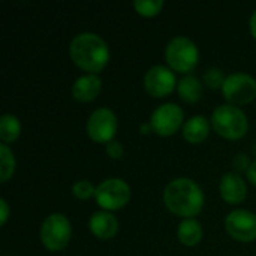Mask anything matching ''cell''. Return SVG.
I'll return each instance as SVG.
<instances>
[{"mask_svg":"<svg viewBox=\"0 0 256 256\" xmlns=\"http://www.w3.org/2000/svg\"><path fill=\"white\" fill-rule=\"evenodd\" d=\"M94 192H96V186L90 180H86V178L76 180L72 184V194L78 200H88V198L94 196Z\"/></svg>","mask_w":256,"mask_h":256,"instance_id":"obj_21","label":"cell"},{"mask_svg":"<svg viewBox=\"0 0 256 256\" xmlns=\"http://www.w3.org/2000/svg\"><path fill=\"white\" fill-rule=\"evenodd\" d=\"M165 207L183 219L196 216L204 207V192L201 186L189 177L171 180L162 194Z\"/></svg>","mask_w":256,"mask_h":256,"instance_id":"obj_1","label":"cell"},{"mask_svg":"<svg viewBox=\"0 0 256 256\" xmlns=\"http://www.w3.org/2000/svg\"><path fill=\"white\" fill-rule=\"evenodd\" d=\"M246 177H248V180H249L252 184H255L256 186V160H254V162L250 164V166L248 168Z\"/></svg>","mask_w":256,"mask_h":256,"instance_id":"obj_26","label":"cell"},{"mask_svg":"<svg viewBox=\"0 0 256 256\" xmlns=\"http://www.w3.org/2000/svg\"><path fill=\"white\" fill-rule=\"evenodd\" d=\"M132 6L142 16H154L164 8V0H134Z\"/></svg>","mask_w":256,"mask_h":256,"instance_id":"obj_20","label":"cell"},{"mask_svg":"<svg viewBox=\"0 0 256 256\" xmlns=\"http://www.w3.org/2000/svg\"><path fill=\"white\" fill-rule=\"evenodd\" d=\"M15 171V156L8 144H0V182H8Z\"/></svg>","mask_w":256,"mask_h":256,"instance_id":"obj_19","label":"cell"},{"mask_svg":"<svg viewBox=\"0 0 256 256\" xmlns=\"http://www.w3.org/2000/svg\"><path fill=\"white\" fill-rule=\"evenodd\" d=\"M220 90L226 104L244 105L256 98V80L246 72H232L226 75Z\"/></svg>","mask_w":256,"mask_h":256,"instance_id":"obj_7","label":"cell"},{"mask_svg":"<svg viewBox=\"0 0 256 256\" xmlns=\"http://www.w3.org/2000/svg\"><path fill=\"white\" fill-rule=\"evenodd\" d=\"M69 57L80 69L98 75L110 60V48L98 33L81 32L69 42Z\"/></svg>","mask_w":256,"mask_h":256,"instance_id":"obj_2","label":"cell"},{"mask_svg":"<svg viewBox=\"0 0 256 256\" xmlns=\"http://www.w3.org/2000/svg\"><path fill=\"white\" fill-rule=\"evenodd\" d=\"M88 228L94 237L100 240H110L118 231V220L111 212L99 210L92 213L88 219Z\"/></svg>","mask_w":256,"mask_h":256,"instance_id":"obj_13","label":"cell"},{"mask_svg":"<svg viewBox=\"0 0 256 256\" xmlns=\"http://www.w3.org/2000/svg\"><path fill=\"white\" fill-rule=\"evenodd\" d=\"M140 132L141 134H150V132H153V129H152V124H150V122H147V123H141L140 124Z\"/></svg>","mask_w":256,"mask_h":256,"instance_id":"obj_28","label":"cell"},{"mask_svg":"<svg viewBox=\"0 0 256 256\" xmlns=\"http://www.w3.org/2000/svg\"><path fill=\"white\" fill-rule=\"evenodd\" d=\"M165 60L172 70L188 75L198 64L200 50L190 38L174 36L165 46Z\"/></svg>","mask_w":256,"mask_h":256,"instance_id":"obj_4","label":"cell"},{"mask_svg":"<svg viewBox=\"0 0 256 256\" xmlns=\"http://www.w3.org/2000/svg\"><path fill=\"white\" fill-rule=\"evenodd\" d=\"M105 153L111 159H120L123 156V146L120 141L111 140L110 142L105 144Z\"/></svg>","mask_w":256,"mask_h":256,"instance_id":"obj_23","label":"cell"},{"mask_svg":"<svg viewBox=\"0 0 256 256\" xmlns=\"http://www.w3.org/2000/svg\"><path fill=\"white\" fill-rule=\"evenodd\" d=\"M177 93H178L180 99H183L184 102L195 104L201 99L202 84L195 75L188 74V75L182 76L180 81L177 82Z\"/></svg>","mask_w":256,"mask_h":256,"instance_id":"obj_17","label":"cell"},{"mask_svg":"<svg viewBox=\"0 0 256 256\" xmlns=\"http://www.w3.org/2000/svg\"><path fill=\"white\" fill-rule=\"evenodd\" d=\"M210 123L213 129L226 140H240L249 129L248 116L242 108L232 104H222L212 112Z\"/></svg>","mask_w":256,"mask_h":256,"instance_id":"obj_3","label":"cell"},{"mask_svg":"<svg viewBox=\"0 0 256 256\" xmlns=\"http://www.w3.org/2000/svg\"><path fill=\"white\" fill-rule=\"evenodd\" d=\"M144 88L153 98H164L177 88V78L174 70L165 64H153L144 74Z\"/></svg>","mask_w":256,"mask_h":256,"instance_id":"obj_11","label":"cell"},{"mask_svg":"<svg viewBox=\"0 0 256 256\" xmlns=\"http://www.w3.org/2000/svg\"><path fill=\"white\" fill-rule=\"evenodd\" d=\"M225 230L237 242H254L256 240V214L246 208L232 210L225 218Z\"/></svg>","mask_w":256,"mask_h":256,"instance_id":"obj_10","label":"cell"},{"mask_svg":"<svg viewBox=\"0 0 256 256\" xmlns=\"http://www.w3.org/2000/svg\"><path fill=\"white\" fill-rule=\"evenodd\" d=\"M21 134V123L14 114H3L0 117V140L4 144L14 142Z\"/></svg>","mask_w":256,"mask_h":256,"instance_id":"obj_18","label":"cell"},{"mask_svg":"<svg viewBox=\"0 0 256 256\" xmlns=\"http://www.w3.org/2000/svg\"><path fill=\"white\" fill-rule=\"evenodd\" d=\"M94 200L102 210L106 212L120 210L130 200V188L123 178L110 177L102 180L96 186Z\"/></svg>","mask_w":256,"mask_h":256,"instance_id":"obj_6","label":"cell"},{"mask_svg":"<svg viewBox=\"0 0 256 256\" xmlns=\"http://www.w3.org/2000/svg\"><path fill=\"white\" fill-rule=\"evenodd\" d=\"M177 238L184 246H196L202 238V225L195 218L182 219L177 225Z\"/></svg>","mask_w":256,"mask_h":256,"instance_id":"obj_16","label":"cell"},{"mask_svg":"<svg viewBox=\"0 0 256 256\" xmlns=\"http://www.w3.org/2000/svg\"><path fill=\"white\" fill-rule=\"evenodd\" d=\"M9 218V206L4 198L0 200V225H4Z\"/></svg>","mask_w":256,"mask_h":256,"instance_id":"obj_25","label":"cell"},{"mask_svg":"<svg viewBox=\"0 0 256 256\" xmlns=\"http://www.w3.org/2000/svg\"><path fill=\"white\" fill-rule=\"evenodd\" d=\"M219 192L228 204H240L248 194V186L243 177L237 172H225L219 182Z\"/></svg>","mask_w":256,"mask_h":256,"instance_id":"obj_12","label":"cell"},{"mask_svg":"<svg viewBox=\"0 0 256 256\" xmlns=\"http://www.w3.org/2000/svg\"><path fill=\"white\" fill-rule=\"evenodd\" d=\"M102 90V80L96 74H86L78 76L70 88L72 98L80 102H90L98 98Z\"/></svg>","mask_w":256,"mask_h":256,"instance_id":"obj_14","label":"cell"},{"mask_svg":"<svg viewBox=\"0 0 256 256\" xmlns=\"http://www.w3.org/2000/svg\"><path fill=\"white\" fill-rule=\"evenodd\" d=\"M184 112L183 110L174 102H165L154 108L150 116V124L154 134L160 136H170L176 134L180 126L183 128Z\"/></svg>","mask_w":256,"mask_h":256,"instance_id":"obj_9","label":"cell"},{"mask_svg":"<svg viewBox=\"0 0 256 256\" xmlns=\"http://www.w3.org/2000/svg\"><path fill=\"white\" fill-rule=\"evenodd\" d=\"M226 76L224 74V70L220 68H208L204 74V82L210 87V88H222L224 82H225Z\"/></svg>","mask_w":256,"mask_h":256,"instance_id":"obj_22","label":"cell"},{"mask_svg":"<svg viewBox=\"0 0 256 256\" xmlns=\"http://www.w3.org/2000/svg\"><path fill=\"white\" fill-rule=\"evenodd\" d=\"M249 30H250V34L256 39V9L249 18Z\"/></svg>","mask_w":256,"mask_h":256,"instance_id":"obj_27","label":"cell"},{"mask_svg":"<svg viewBox=\"0 0 256 256\" xmlns=\"http://www.w3.org/2000/svg\"><path fill=\"white\" fill-rule=\"evenodd\" d=\"M117 116L116 112L108 108V106H99L87 118L86 123V130L90 140L94 142H102L106 144L111 140H114V135L117 132Z\"/></svg>","mask_w":256,"mask_h":256,"instance_id":"obj_8","label":"cell"},{"mask_svg":"<svg viewBox=\"0 0 256 256\" xmlns=\"http://www.w3.org/2000/svg\"><path fill=\"white\" fill-rule=\"evenodd\" d=\"M250 160H249V158L244 154V153H238V154H236L234 156V159H232V168H234V172H237V174H240V172H246L248 171V168L250 166Z\"/></svg>","mask_w":256,"mask_h":256,"instance_id":"obj_24","label":"cell"},{"mask_svg":"<svg viewBox=\"0 0 256 256\" xmlns=\"http://www.w3.org/2000/svg\"><path fill=\"white\" fill-rule=\"evenodd\" d=\"M39 236L42 244L48 250L58 252L64 249L70 242V236H72L70 222L62 213H51L44 219Z\"/></svg>","mask_w":256,"mask_h":256,"instance_id":"obj_5","label":"cell"},{"mask_svg":"<svg viewBox=\"0 0 256 256\" xmlns=\"http://www.w3.org/2000/svg\"><path fill=\"white\" fill-rule=\"evenodd\" d=\"M183 138L190 144H200L202 142L210 132V120L206 116H192L188 118L182 128Z\"/></svg>","mask_w":256,"mask_h":256,"instance_id":"obj_15","label":"cell"}]
</instances>
